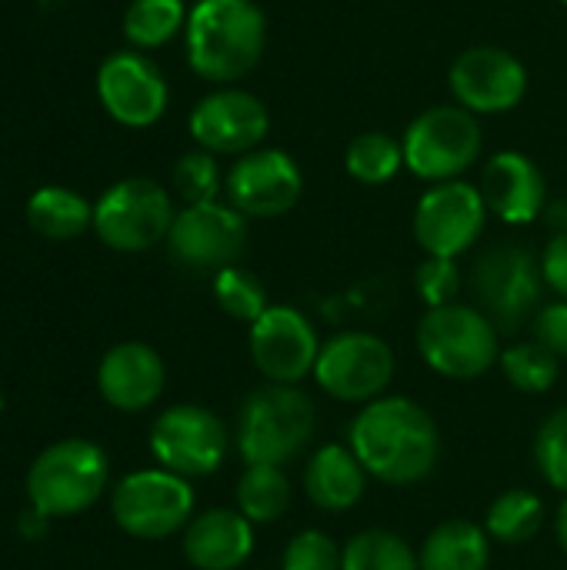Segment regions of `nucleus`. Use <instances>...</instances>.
<instances>
[{"label":"nucleus","instance_id":"obj_33","mask_svg":"<svg viewBox=\"0 0 567 570\" xmlns=\"http://www.w3.org/2000/svg\"><path fill=\"white\" fill-rule=\"evenodd\" d=\"M535 458L545 474V481L567 494V407L555 411L535 441Z\"/></svg>","mask_w":567,"mask_h":570},{"label":"nucleus","instance_id":"obj_20","mask_svg":"<svg viewBox=\"0 0 567 570\" xmlns=\"http://www.w3.org/2000/svg\"><path fill=\"white\" fill-rule=\"evenodd\" d=\"M97 387L117 411H144L164 391V361L147 344H117L97 367Z\"/></svg>","mask_w":567,"mask_h":570},{"label":"nucleus","instance_id":"obj_9","mask_svg":"<svg viewBox=\"0 0 567 570\" xmlns=\"http://www.w3.org/2000/svg\"><path fill=\"white\" fill-rule=\"evenodd\" d=\"M114 521L130 538L160 541L180 531L194 511L187 478L170 471H137L114 488Z\"/></svg>","mask_w":567,"mask_h":570},{"label":"nucleus","instance_id":"obj_5","mask_svg":"<svg viewBox=\"0 0 567 570\" xmlns=\"http://www.w3.org/2000/svg\"><path fill=\"white\" fill-rule=\"evenodd\" d=\"M107 488V454L80 438L50 444L27 471L30 508L47 518L87 511Z\"/></svg>","mask_w":567,"mask_h":570},{"label":"nucleus","instance_id":"obj_35","mask_svg":"<svg viewBox=\"0 0 567 570\" xmlns=\"http://www.w3.org/2000/svg\"><path fill=\"white\" fill-rule=\"evenodd\" d=\"M341 554L344 551H338V544L328 534L304 531L287 544L284 570H341Z\"/></svg>","mask_w":567,"mask_h":570},{"label":"nucleus","instance_id":"obj_3","mask_svg":"<svg viewBox=\"0 0 567 570\" xmlns=\"http://www.w3.org/2000/svg\"><path fill=\"white\" fill-rule=\"evenodd\" d=\"M404 167L428 180V184H444V180H461L465 170H471L485 150V130L478 114L465 110L461 104H438L421 110L404 137Z\"/></svg>","mask_w":567,"mask_h":570},{"label":"nucleus","instance_id":"obj_4","mask_svg":"<svg viewBox=\"0 0 567 570\" xmlns=\"http://www.w3.org/2000/svg\"><path fill=\"white\" fill-rule=\"evenodd\" d=\"M314 404L291 384H267L241 407L237 448L247 464H287L314 434Z\"/></svg>","mask_w":567,"mask_h":570},{"label":"nucleus","instance_id":"obj_18","mask_svg":"<svg viewBox=\"0 0 567 570\" xmlns=\"http://www.w3.org/2000/svg\"><path fill=\"white\" fill-rule=\"evenodd\" d=\"M321 344L311 321L284 304L267 307L251 324V357L257 371L274 384H297L317 364Z\"/></svg>","mask_w":567,"mask_h":570},{"label":"nucleus","instance_id":"obj_37","mask_svg":"<svg viewBox=\"0 0 567 570\" xmlns=\"http://www.w3.org/2000/svg\"><path fill=\"white\" fill-rule=\"evenodd\" d=\"M541 277H545V284L555 294H561V301H567V230L555 234L551 244L545 247V254H541Z\"/></svg>","mask_w":567,"mask_h":570},{"label":"nucleus","instance_id":"obj_14","mask_svg":"<svg viewBox=\"0 0 567 570\" xmlns=\"http://www.w3.org/2000/svg\"><path fill=\"white\" fill-rule=\"evenodd\" d=\"M247 244V220L231 204H187L167 234L170 257L190 271H224Z\"/></svg>","mask_w":567,"mask_h":570},{"label":"nucleus","instance_id":"obj_25","mask_svg":"<svg viewBox=\"0 0 567 570\" xmlns=\"http://www.w3.org/2000/svg\"><path fill=\"white\" fill-rule=\"evenodd\" d=\"M184 0H130L124 10V37L137 50H157L187 27Z\"/></svg>","mask_w":567,"mask_h":570},{"label":"nucleus","instance_id":"obj_2","mask_svg":"<svg viewBox=\"0 0 567 570\" xmlns=\"http://www.w3.org/2000/svg\"><path fill=\"white\" fill-rule=\"evenodd\" d=\"M264 47L267 17L254 0H197L187 13V63L207 83H237L261 63Z\"/></svg>","mask_w":567,"mask_h":570},{"label":"nucleus","instance_id":"obj_29","mask_svg":"<svg viewBox=\"0 0 567 570\" xmlns=\"http://www.w3.org/2000/svg\"><path fill=\"white\" fill-rule=\"evenodd\" d=\"M341 570H421L414 551L391 531H364L341 554Z\"/></svg>","mask_w":567,"mask_h":570},{"label":"nucleus","instance_id":"obj_8","mask_svg":"<svg viewBox=\"0 0 567 570\" xmlns=\"http://www.w3.org/2000/svg\"><path fill=\"white\" fill-rule=\"evenodd\" d=\"M471 287L481 314L498 331H518L541 304V264L518 244L488 247L471 267Z\"/></svg>","mask_w":567,"mask_h":570},{"label":"nucleus","instance_id":"obj_13","mask_svg":"<svg viewBox=\"0 0 567 570\" xmlns=\"http://www.w3.org/2000/svg\"><path fill=\"white\" fill-rule=\"evenodd\" d=\"M314 377L338 401H378L394 377V354L374 334L344 331L321 347Z\"/></svg>","mask_w":567,"mask_h":570},{"label":"nucleus","instance_id":"obj_26","mask_svg":"<svg viewBox=\"0 0 567 570\" xmlns=\"http://www.w3.org/2000/svg\"><path fill=\"white\" fill-rule=\"evenodd\" d=\"M404 167V147L398 137L384 134V130H364L348 144L344 154V170L364 184V187H381L388 180H394Z\"/></svg>","mask_w":567,"mask_h":570},{"label":"nucleus","instance_id":"obj_19","mask_svg":"<svg viewBox=\"0 0 567 570\" xmlns=\"http://www.w3.org/2000/svg\"><path fill=\"white\" fill-rule=\"evenodd\" d=\"M478 190L488 210L505 224H531L545 214V204H548L545 174L521 150H501L488 157Z\"/></svg>","mask_w":567,"mask_h":570},{"label":"nucleus","instance_id":"obj_23","mask_svg":"<svg viewBox=\"0 0 567 570\" xmlns=\"http://www.w3.org/2000/svg\"><path fill=\"white\" fill-rule=\"evenodd\" d=\"M488 534L471 521H448L434 528L418 554L421 570H488Z\"/></svg>","mask_w":567,"mask_h":570},{"label":"nucleus","instance_id":"obj_31","mask_svg":"<svg viewBox=\"0 0 567 570\" xmlns=\"http://www.w3.org/2000/svg\"><path fill=\"white\" fill-rule=\"evenodd\" d=\"M214 297L224 307V314H231L234 321H247V324H254L271 307L261 277L237 264L214 274Z\"/></svg>","mask_w":567,"mask_h":570},{"label":"nucleus","instance_id":"obj_11","mask_svg":"<svg viewBox=\"0 0 567 570\" xmlns=\"http://www.w3.org/2000/svg\"><path fill=\"white\" fill-rule=\"evenodd\" d=\"M187 130L201 150L217 157H244L264 144L271 130V110L257 94L231 83L197 100L187 117Z\"/></svg>","mask_w":567,"mask_h":570},{"label":"nucleus","instance_id":"obj_22","mask_svg":"<svg viewBox=\"0 0 567 570\" xmlns=\"http://www.w3.org/2000/svg\"><path fill=\"white\" fill-rule=\"evenodd\" d=\"M368 484L364 464L351 448L328 444L304 468V491L321 511H348L361 501Z\"/></svg>","mask_w":567,"mask_h":570},{"label":"nucleus","instance_id":"obj_30","mask_svg":"<svg viewBox=\"0 0 567 570\" xmlns=\"http://www.w3.org/2000/svg\"><path fill=\"white\" fill-rule=\"evenodd\" d=\"M501 367L508 374V381L518 387V391H528V394H545L555 387L558 374H561V357L551 354L545 344H518V347H508L501 354Z\"/></svg>","mask_w":567,"mask_h":570},{"label":"nucleus","instance_id":"obj_34","mask_svg":"<svg viewBox=\"0 0 567 570\" xmlns=\"http://www.w3.org/2000/svg\"><path fill=\"white\" fill-rule=\"evenodd\" d=\"M414 287L421 294V301L428 307H444L454 304L458 291H461V271L454 257H424L418 274H414Z\"/></svg>","mask_w":567,"mask_h":570},{"label":"nucleus","instance_id":"obj_36","mask_svg":"<svg viewBox=\"0 0 567 570\" xmlns=\"http://www.w3.org/2000/svg\"><path fill=\"white\" fill-rule=\"evenodd\" d=\"M535 334H538V344H545L551 354L567 357V301L548 304V307L538 311Z\"/></svg>","mask_w":567,"mask_h":570},{"label":"nucleus","instance_id":"obj_16","mask_svg":"<svg viewBox=\"0 0 567 570\" xmlns=\"http://www.w3.org/2000/svg\"><path fill=\"white\" fill-rule=\"evenodd\" d=\"M224 190L231 207L244 217H281L301 200L304 174L287 150L257 147L234 160L224 177Z\"/></svg>","mask_w":567,"mask_h":570},{"label":"nucleus","instance_id":"obj_28","mask_svg":"<svg viewBox=\"0 0 567 570\" xmlns=\"http://www.w3.org/2000/svg\"><path fill=\"white\" fill-rule=\"evenodd\" d=\"M541 518H545L541 498L518 488V491H505V494L491 504L485 524H488V534H491L495 541L525 544V541H531V538L538 534Z\"/></svg>","mask_w":567,"mask_h":570},{"label":"nucleus","instance_id":"obj_17","mask_svg":"<svg viewBox=\"0 0 567 570\" xmlns=\"http://www.w3.org/2000/svg\"><path fill=\"white\" fill-rule=\"evenodd\" d=\"M97 97L124 127H154L170 100L167 80L140 50H117L97 70Z\"/></svg>","mask_w":567,"mask_h":570},{"label":"nucleus","instance_id":"obj_41","mask_svg":"<svg viewBox=\"0 0 567 570\" xmlns=\"http://www.w3.org/2000/svg\"><path fill=\"white\" fill-rule=\"evenodd\" d=\"M561 3H565V7H567V0H561Z\"/></svg>","mask_w":567,"mask_h":570},{"label":"nucleus","instance_id":"obj_39","mask_svg":"<svg viewBox=\"0 0 567 570\" xmlns=\"http://www.w3.org/2000/svg\"><path fill=\"white\" fill-rule=\"evenodd\" d=\"M555 531H558V541H561V548L567 551V498H565V504H561V511H558Z\"/></svg>","mask_w":567,"mask_h":570},{"label":"nucleus","instance_id":"obj_12","mask_svg":"<svg viewBox=\"0 0 567 570\" xmlns=\"http://www.w3.org/2000/svg\"><path fill=\"white\" fill-rule=\"evenodd\" d=\"M448 87L454 94V104H461L478 117L508 114L528 94V70L511 50L495 43H478L454 57L448 70Z\"/></svg>","mask_w":567,"mask_h":570},{"label":"nucleus","instance_id":"obj_15","mask_svg":"<svg viewBox=\"0 0 567 570\" xmlns=\"http://www.w3.org/2000/svg\"><path fill=\"white\" fill-rule=\"evenodd\" d=\"M150 451L164 471L180 478H204L221 468L227 454V431L211 411L180 404L154 421Z\"/></svg>","mask_w":567,"mask_h":570},{"label":"nucleus","instance_id":"obj_10","mask_svg":"<svg viewBox=\"0 0 567 570\" xmlns=\"http://www.w3.org/2000/svg\"><path fill=\"white\" fill-rule=\"evenodd\" d=\"M488 204L468 180L431 184L414 207V237L428 257H461L485 234Z\"/></svg>","mask_w":567,"mask_h":570},{"label":"nucleus","instance_id":"obj_38","mask_svg":"<svg viewBox=\"0 0 567 570\" xmlns=\"http://www.w3.org/2000/svg\"><path fill=\"white\" fill-rule=\"evenodd\" d=\"M17 534L23 541H40L47 534V514H40L37 508H30L27 514L17 518Z\"/></svg>","mask_w":567,"mask_h":570},{"label":"nucleus","instance_id":"obj_27","mask_svg":"<svg viewBox=\"0 0 567 570\" xmlns=\"http://www.w3.org/2000/svg\"><path fill=\"white\" fill-rule=\"evenodd\" d=\"M237 504L251 524L281 521L291 508V481L274 464H251L237 484Z\"/></svg>","mask_w":567,"mask_h":570},{"label":"nucleus","instance_id":"obj_40","mask_svg":"<svg viewBox=\"0 0 567 570\" xmlns=\"http://www.w3.org/2000/svg\"><path fill=\"white\" fill-rule=\"evenodd\" d=\"M0 407H3V391H0Z\"/></svg>","mask_w":567,"mask_h":570},{"label":"nucleus","instance_id":"obj_32","mask_svg":"<svg viewBox=\"0 0 567 570\" xmlns=\"http://www.w3.org/2000/svg\"><path fill=\"white\" fill-rule=\"evenodd\" d=\"M221 187H224V174H221L217 154L197 147L174 164V190L187 204H211L217 200Z\"/></svg>","mask_w":567,"mask_h":570},{"label":"nucleus","instance_id":"obj_6","mask_svg":"<svg viewBox=\"0 0 567 570\" xmlns=\"http://www.w3.org/2000/svg\"><path fill=\"white\" fill-rule=\"evenodd\" d=\"M418 351L444 377H481L495 361H501L498 351V327L468 304H444L428 307V314L418 324Z\"/></svg>","mask_w":567,"mask_h":570},{"label":"nucleus","instance_id":"obj_24","mask_svg":"<svg viewBox=\"0 0 567 570\" xmlns=\"http://www.w3.org/2000/svg\"><path fill=\"white\" fill-rule=\"evenodd\" d=\"M27 220L47 240H74L94 227V207L67 187H40L27 200Z\"/></svg>","mask_w":567,"mask_h":570},{"label":"nucleus","instance_id":"obj_7","mask_svg":"<svg viewBox=\"0 0 567 570\" xmlns=\"http://www.w3.org/2000/svg\"><path fill=\"white\" fill-rule=\"evenodd\" d=\"M174 204L170 194L150 177H127L117 180L94 207V230L97 237L120 254H140L154 244L167 240L174 227Z\"/></svg>","mask_w":567,"mask_h":570},{"label":"nucleus","instance_id":"obj_1","mask_svg":"<svg viewBox=\"0 0 567 570\" xmlns=\"http://www.w3.org/2000/svg\"><path fill=\"white\" fill-rule=\"evenodd\" d=\"M351 451L384 484L424 481L441 451L438 424L408 397H378L351 424Z\"/></svg>","mask_w":567,"mask_h":570},{"label":"nucleus","instance_id":"obj_21","mask_svg":"<svg viewBox=\"0 0 567 570\" xmlns=\"http://www.w3.org/2000/svg\"><path fill=\"white\" fill-rule=\"evenodd\" d=\"M254 551V528L237 511H207L184 534V558L197 570H237Z\"/></svg>","mask_w":567,"mask_h":570}]
</instances>
